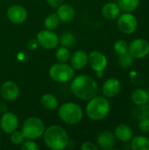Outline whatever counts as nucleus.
<instances>
[{
	"label": "nucleus",
	"instance_id": "423d86ee",
	"mask_svg": "<svg viewBox=\"0 0 149 150\" xmlns=\"http://www.w3.org/2000/svg\"><path fill=\"white\" fill-rule=\"evenodd\" d=\"M75 69L67 62H58L51 66L49 69V76L56 83H65L70 82L74 78Z\"/></svg>",
	"mask_w": 149,
	"mask_h": 150
},
{
	"label": "nucleus",
	"instance_id": "c756f323",
	"mask_svg": "<svg viewBox=\"0 0 149 150\" xmlns=\"http://www.w3.org/2000/svg\"><path fill=\"white\" fill-rule=\"evenodd\" d=\"M21 149L23 150H39L40 147L38 146V144L33 142V140L31 139H26L25 141L23 142V143L21 144Z\"/></svg>",
	"mask_w": 149,
	"mask_h": 150
},
{
	"label": "nucleus",
	"instance_id": "c9c22d12",
	"mask_svg": "<svg viewBox=\"0 0 149 150\" xmlns=\"http://www.w3.org/2000/svg\"><path fill=\"white\" fill-rule=\"evenodd\" d=\"M0 139H1V133H0Z\"/></svg>",
	"mask_w": 149,
	"mask_h": 150
},
{
	"label": "nucleus",
	"instance_id": "f03ea898",
	"mask_svg": "<svg viewBox=\"0 0 149 150\" xmlns=\"http://www.w3.org/2000/svg\"><path fill=\"white\" fill-rule=\"evenodd\" d=\"M43 139L45 145L52 150L64 149L68 144V133L58 125H52L45 129Z\"/></svg>",
	"mask_w": 149,
	"mask_h": 150
},
{
	"label": "nucleus",
	"instance_id": "6ab92c4d",
	"mask_svg": "<svg viewBox=\"0 0 149 150\" xmlns=\"http://www.w3.org/2000/svg\"><path fill=\"white\" fill-rule=\"evenodd\" d=\"M120 8L115 3H107L102 8L103 16L110 20H113L118 18L120 14Z\"/></svg>",
	"mask_w": 149,
	"mask_h": 150
},
{
	"label": "nucleus",
	"instance_id": "1a4fd4ad",
	"mask_svg": "<svg viewBox=\"0 0 149 150\" xmlns=\"http://www.w3.org/2000/svg\"><path fill=\"white\" fill-rule=\"evenodd\" d=\"M128 53L135 59H142L149 54V42L144 39H135L128 45Z\"/></svg>",
	"mask_w": 149,
	"mask_h": 150
},
{
	"label": "nucleus",
	"instance_id": "f704fd0d",
	"mask_svg": "<svg viewBox=\"0 0 149 150\" xmlns=\"http://www.w3.org/2000/svg\"><path fill=\"white\" fill-rule=\"evenodd\" d=\"M7 112V111H6V105H5V104L1 103V104H0V112L4 113V112Z\"/></svg>",
	"mask_w": 149,
	"mask_h": 150
},
{
	"label": "nucleus",
	"instance_id": "b1692460",
	"mask_svg": "<svg viewBox=\"0 0 149 150\" xmlns=\"http://www.w3.org/2000/svg\"><path fill=\"white\" fill-rule=\"evenodd\" d=\"M60 22H61V20L59 19L57 14L51 13L46 17V18L44 20V25H45L46 29L50 30V31H54L59 26Z\"/></svg>",
	"mask_w": 149,
	"mask_h": 150
},
{
	"label": "nucleus",
	"instance_id": "4468645a",
	"mask_svg": "<svg viewBox=\"0 0 149 150\" xmlns=\"http://www.w3.org/2000/svg\"><path fill=\"white\" fill-rule=\"evenodd\" d=\"M121 90V83L117 78H109L107 79L102 87V91L105 97L112 98L116 97Z\"/></svg>",
	"mask_w": 149,
	"mask_h": 150
},
{
	"label": "nucleus",
	"instance_id": "5701e85b",
	"mask_svg": "<svg viewBox=\"0 0 149 150\" xmlns=\"http://www.w3.org/2000/svg\"><path fill=\"white\" fill-rule=\"evenodd\" d=\"M140 4V0H119L118 5L125 12L134 11Z\"/></svg>",
	"mask_w": 149,
	"mask_h": 150
},
{
	"label": "nucleus",
	"instance_id": "412c9836",
	"mask_svg": "<svg viewBox=\"0 0 149 150\" xmlns=\"http://www.w3.org/2000/svg\"><path fill=\"white\" fill-rule=\"evenodd\" d=\"M40 104L46 110L49 111H54L59 107V102L57 98L50 93H46L41 97Z\"/></svg>",
	"mask_w": 149,
	"mask_h": 150
},
{
	"label": "nucleus",
	"instance_id": "f257e3e1",
	"mask_svg": "<svg viewBox=\"0 0 149 150\" xmlns=\"http://www.w3.org/2000/svg\"><path fill=\"white\" fill-rule=\"evenodd\" d=\"M72 94L81 99L89 101L98 93V84L94 78L87 75H79L71 80Z\"/></svg>",
	"mask_w": 149,
	"mask_h": 150
},
{
	"label": "nucleus",
	"instance_id": "39448f33",
	"mask_svg": "<svg viewBox=\"0 0 149 150\" xmlns=\"http://www.w3.org/2000/svg\"><path fill=\"white\" fill-rule=\"evenodd\" d=\"M45 129V124L41 119L29 117L23 122L21 132L25 139L36 140L43 135Z\"/></svg>",
	"mask_w": 149,
	"mask_h": 150
},
{
	"label": "nucleus",
	"instance_id": "9d476101",
	"mask_svg": "<svg viewBox=\"0 0 149 150\" xmlns=\"http://www.w3.org/2000/svg\"><path fill=\"white\" fill-rule=\"evenodd\" d=\"M19 120L18 116L12 112H5L0 119V127L5 134H11L18 127Z\"/></svg>",
	"mask_w": 149,
	"mask_h": 150
},
{
	"label": "nucleus",
	"instance_id": "393cba45",
	"mask_svg": "<svg viewBox=\"0 0 149 150\" xmlns=\"http://www.w3.org/2000/svg\"><path fill=\"white\" fill-rule=\"evenodd\" d=\"M76 43V37L71 33H64L59 37V44L67 48L72 47Z\"/></svg>",
	"mask_w": 149,
	"mask_h": 150
},
{
	"label": "nucleus",
	"instance_id": "ddd939ff",
	"mask_svg": "<svg viewBox=\"0 0 149 150\" xmlns=\"http://www.w3.org/2000/svg\"><path fill=\"white\" fill-rule=\"evenodd\" d=\"M0 94L4 100L8 102H12L18 98L19 95V88L18 84L14 82L6 81L1 85Z\"/></svg>",
	"mask_w": 149,
	"mask_h": 150
},
{
	"label": "nucleus",
	"instance_id": "f3484780",
	"mask_svg": "<svg viewBox=\"0 0 149 150\" xmlns=\"http://www.w3.org/2000/svg\"><path fill=\"white\" fill-rule=\"evenodd\" d=\"M56 14L61 22H70L76 16V11L74 7L68 4H62L57 8Z\"/></svg>",
	"mask_w": 149,
	"mask_h": 150
},
{
	"label": "nucleus",
	"instance_id": "a878e982",
	"mask_svg": "<svg viewBox=\"0 0 149 150\" xmlns=\"http://www.w3.org/2000/svg\"><path fill=\"white\" fill-rule=\"evenodd\" d=\"M71 56V54L69 52V49L61 46L57 48L55 52V58L58 62H67L69 61Z\"/></svg>",
	"mask_w": 149,
	"mask_h": 150
},
{
	"label": "nucleus",
	"instance_id": "f8f14e48",
	"mask_svg": "<svg viewBox=\"0 0 149 150\" xmlns=\"http://www.w3.org/2000/svg\"><path fill=\"white\" fill-rule=\"evenodd\" d=\"M88 62L90 63V68L96 71H104L106 68L108 61L106 56L99 51H92L88 54Z\"/></svg>",
	"mask_w": 149,
	"mask_h": 150
},
{
	"label": "nucleus",
	"instance_id": "2eb2a0df",
	"mask_svg": "<svg viewBox=\"0 0 149 150\" xmlns=\"http://www.w3.org/2000/svg\"><path fill=\"white\" fill-rule=\"evenodd\" d=\"M97 143L98 148L101 149H112L116 144V137L112 132L103 131L97 135Z\"/></svg>",
	"mask_w": 149,
	"mask_h": 150
},
{
	"label": "nucleus",
	"instance_id": "aec40b11",
	"mask_svg": "<svg viewBox=\"0 0 149 150\" xmlns=\"http://www.w3.org/2000/svg\"><path fill=\"white\" fill-rule=\"evenodd\" d=\"M131 99L136 105L148 104L149 101V93L143 89H135L131 94Z\"/></svg>",
	"mask_w": 149,
	"mask_h": 150
},
{
	"label": "nucleus",
	"instance_id": "473e14b6",
	"mask_svg": "<svg viewBox=\"0 0 149 150\" xmlns=\"http://www.w3.org/2000/svg\"><path fill=\"white\" fill-rule=\"evenodd\" d=\"M99 149L97 145L91 142H84L81 145V149L82 150H97Z\"/></svg>",
	"mask_w": 149,
	"mask_h": 150
},
{
	"label": "nucleus",
	"instance_id": "a211bd4d",
	"mask_svg": "<svg viewBox=\"0 0 149 150\" xmlns=\"http://www.w3.org/2000/svg\"><path fill=\"white\" fill-rule=\"evenodd\" d=\"M133 130L132 128L125 124H120L115 128L114 135L115 137L122 142H128L133 138Z\"/></svg>",
	"mask_w": 149,
	"mask_h": 150
},
{
	"label": "nucleus",
	"instance_id": "20e7f679",
	"mask_svg": "<svg viewBox=\"0 0 149 150\" xmlns=\"http://www.w3.org/2000/svg\"><path fill=\"white\" fill-rule=\"evenodd\" d=\"M58 115L64 123L76 125L83 120V112L79 105L73 102H67L58 107Z\"/></svg>",
	"mask_w": 149,
	"mask_h": 150
},
{
	"label": "nucleus",
	"instance_id": "6e6552de",
	"mask_svg": "<svg viewBox=\"0 0 149 150\" xmlns=\"http://www.w3.org/2000/svg\"><path fill=\"white\" fill-rule=\"evenodd\" d=\"M36 39L39 45L47 50L54 49L59 45V36L54 31L47 29L40 31Z\"/></svg>",
	"mask_w": 149,
	"mask_h": 150
},
{
	"label": "nucleus",
	"instance_id": "4be33fe9",
	"mask_svg": "<svg viewBox=\"0 0 149 150\" xmlns=\"http://www.w3.org/2000/svg\"><path fill=\"white\" fill-rule=\"evenodd\" d=\"M131 148L133 150H149V138L143 135L133 137Z\"/></svg>",
	"mask_w": 149,
	"mask_h": 150
},
{
	"label": "nucleus",
	"instance_id": "dca6fc26",
	"mask_svg": "<svg viewBox=\"0 0 149 150\" xmlns=\"http://www.w3.org/2000/svg\"><path fill=\"white\" fill-rule=\"evenodd\" d=\"M70 65L74 69L81 70L88 64V54L83 50H77L70 56Z\"/></svg>",
	"mask_w": 149,
	"mask_h": 150
},
{
	"label": "nucleus",
	"instance_id": "7c9ffc66",
	"mask_svg": "<svg viewBox=\"0 0 149 150\" xmlns=\"http://www.w3.org/2000/svg\"><path fill=\"white\" fill-rule=\"evenodd\" d=\"M141 107L138 110V117L139 119H144V118H149V105L147 104L140 105Z\"/></svg>",
	"mask_w": 149,
	"mask_h": 150
},
{
	"label": "nucleus",
	"instance_id": "2f4dec72",
	"mask_svg": "<svg viewBox=\"0 0 149 150\" xmlns=\"http://www.w3.org/2000/svg\"><path fill=\"white\" fill-rule=\"evenodd\" d=\"M139 128L143 133H148L149 132V118L141 119L139 122Z\"/></svg>",
	"mask_w": 149,
	"mask_h": 150
},
{
	"label": "nucleus",
	"instance_id": "72a5a7b5",
	"mask_svg": "<svg viewBox=\"0 0 149 150\" xmlns=\"http://www.w3.org/2000/svg\"><path fill=\"white\" fill-rule=\"evenodd\" d=\"M46 1H47V4L53 8H58L64 2V0H46Z\"/></svg>",
	"mask_w": 149,
	"mask_h": 150
},
{
	"label": "nucleus",
	"instance_id": "c85d7f7f",
	"mask_svg": "<svg viewBox=\"0 0 149 150\" xmlns=\"http://www.w3.org/2000/svg\"><path fill=\"white\" fill-rule=\"evenodd\" d=\"M25 136L21 131H14L11 134V142L14 145H21L25 141Z\"/></svg>",
	"mask_w": 149,
	"mask_h": 150
},
{
	"label": "nucleus",
	"instance_id": "bb28decb",
	"mask_svg": "<svg viewBox=\"0 0 149 150\" xmlns=\"http://www.w3.org/2000/svg\"><path fill=\"white\" fill-rule=\"evenodd\" d=\"M133 57L128 53H125V54H119V63L120 65L121 68L123 69H129L133 63Z\"/></svg>",
	"mask_w": 149,
	"mask_h": 150
},
{
	"label": "nucleus",
	"instance_id": "cd10ccee",
	"mask_svg": "<svg viewBox=\"0 0 149 150\" xmlns=\"http://www.w3.org/2000/svg\"><path fill=\"white\" fill-rule=\"evenodd\" d=\"M113 48H114V51L116 52V54H118L119 55V54L128 52V44L124 40H119L114 43Z\"/></svg>",
	"mask_w": 149,
	"mask_h": 150
},
{
	"label": "nucleus",
	"instance_id": "7ed1b4c3",
	"mask_svg": "<svg viewBox=\"0 0 149 150\" xmlns=\"http://www.w3.org/2000/svg\"><path fill=\"white\" fill-rule=\"evenodd\" d=\"M110 112L111 104L105 96H95L89 100L85 108L87 117L92 120H102L109 115Z\"/></svg>",
	"mask_w": 149,
	"mask_h": 150
},
{
	"label": "nucleus",
	"instance_id": "9b49d317",
	"mask_svg": "<svg viewBox=\"0 0 149 150\" xmlns=\"http://www.w3.org/2000/svg\"><path fill=\"white\" fill-rule=\"evenodd\" d=\"M6 15L8 19L11 23L16 25H20L27 19L28 12L24 6L15 4L8 8Z\"/></svg>",
	"mask_w": 149,
	"mask_h": 150
},
{
	"label": "nucleus",
	"instance_id": "0eeeda50",
	"mask_svg": "<svg viewBox=\"0 0 149 150\" xmlns=\"http://www.w3.org/2000/svg\"><path fill=\"white\" fill-rule=\"evenodd\" d=\"M118 28L126 34L133 33L138 28V19L131 12H126L118 17Z\"/></svg>",
	"mask_w": 149,
	"mask_h": 150
}]
</instances>
